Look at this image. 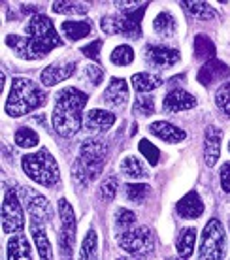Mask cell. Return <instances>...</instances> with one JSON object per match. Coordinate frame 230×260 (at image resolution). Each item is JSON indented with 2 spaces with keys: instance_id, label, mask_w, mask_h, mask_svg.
Segmentation results:
<instances>
[{
  "instance_id": "cell-26",
  "label": "cell",
  "mask_w": 230,
  "mask_h": 260,
  "mask_svg": "<svg viewBox=\"0 0 230 260\" xmlns=\"http://www.w3.org/2000/svg\"><path fill=\"white\" fill-rule=\"evenodd\" d=\"M121 174L130 177V179H145V177L149 176V172L144 166V162L132 155L123 158V162H121Z\"/></svg>"
},
{
  "instance_id": "cell-22",
  "label": "cell",
  "mask_w": 230,
  "mask_h": 260,
  "mask_svg": "<svg viewBox=\"0 0 230 260\" xmlns=\"http://www.w3.org/2000/svg\"><path fill=\"white\" fill-rule=\"evenodd\" d=\"M165 83V79L157 76V74H149V72H140L132 76V87L136 89V92H149L158 89Z\"/></svg>"
},
{
  "instance_id": "cell-44",
  "label": "cell",
  "mask_w": 230,
  "mask_h": 260,
  "mask_svg": "<svg viewBox=\"0 0 230 260\" xmlns=\"http://www.w3.org/2000/svg\"><path fill=\"white\" fill-rule=\"evenodd\" d=\"M119 260H128V258H119Z\"/></svg>"
},
{
  "instance_id": "cell-29",
  "label": "cell",
  "mask_w": 230,
  "mask_h": 260,
  "mask_svg": "<svg viewBox=\"0 0 230 260\" xmlns=\"http://www.w3.org/2000/svg\"><path fill=\"white\" fill-rule=\"evenodd\" d=\"M78 260H98V238H96V232L92 228L87 232L85 240L81 243Z\"/></svg>"
},
{
  "instance_id": "cell-9",
  "label": "cell",
  "mask_w": 230,
  "mask_h": 260,
  "mask_svg": "<svg viewBox=\"0 0 230 260\" xmlns=\"http://www.w3.org/2000/svg\"><path fill=\"white\" fill-rule=\"evenodd\" d=\"M25 226V215L21 206L19 192L15 189H8L2 202V230L6 234L21 232Z\"/></svg>"
},
{
  "instance_id": "cell-32",
  "label": "cell",
  "mask_w": 230,
  "mask_h": 260,
  "mask_svg": "<svg viewBox=\"0 0 230 260\" xmlns=\"http://www.w3.org/2000/svg\"><path fill=\"white\" fill-rule=\"evenodd\" d=\"M110 60L115 66H128L134 60V51L130 46H117L110 55Z\"/></svg>"
},
{
  "instance_id": "cell-30",
  "label": "cell",
  "mask_w": 230,
  "mask_h": 260,
  "mask_svg": "<svg viewBox=\"0 0 230 260\" xmlns=\"http://www.w3.org/2000/svg\"><path fill=\"white\" fill-rule=\"evenodd\" d=\"M194 55L200 60H206V62L213 60V57H215V44L206 34H198L194 38Z\"/></svg>"
},
{
  "instance_id": "cell-27",
  "label": "cell",
  "mask_w": 230,
  "mask_h": 260,
  "mask_svg": "<svg viewBox=\"0 0 230 260\" xmlns=\"http://www.w3.org/2000/svg\"><path fill=\"white\" fill-rule=\"evenodd\" d=\"M153 28H155V32L160 34V36H165V38H172L174 34H176V19H174V15L168 12H160L157 15V19L153 23Z\"/></svg>"
},
{
  "instance_id": "cell-7",
  "label": "cell",
  "mask_w": 230,
  "mask_h": 260,
  "mask_svg": "<svg viewBox=\"0 0 230 260\" xmlns=\"http://www.w3.org/2000/svg\"><path fill=\"white\" fill-rule=\"evenodd\" d=\"M224 245H226V234H224L223 224L217 219H211L202 230L198 260H223Z\"/></svg>"
},
{
  "instance_id": "cell-1",
  "label": "cell",
  "mask_w": 230,
  "mask_h": 260,
  "mask_svg": "<svg viewBox=\"0 0 230 260\" xmlns=\"http://www.w3.org/2000/svg\"><path fill=\"white\" fill-rule=\"evenodd\" d=\"M28 36L10 34L6 44L13 49V53L25 60H38L46 57L53 47L62 46V40L57 34L53 21L47 15H34L26 23Z\"/></svg>"
},
{
  "instance_id": "cell-40",
  "label": "cell",
  "mask_w": 230,
  "mask_h": 260,
  "mask_svg": "<svg viewBox=\"0 0 230 260\" xmlns=\"http://www.w3.org/2000/svg\"><path fill=\"white\" fill-rule=\"evenodd\" d=\"M83 76H85V79H89L92 85H100L102 79H104V70H102L98 64H87Z\"/></svg>"
},
{
  "instance_id": "cell-10",
  "label": "cell",
  "mask_w": 230,
  "mask_h": 260,
  "mask_svg": "<svg viewBox=\"0 0 230 260\" xmlns=\"http://www.w3.org/2000/svg\"><path fill=\"white\" fill-rule=\"evenodd\" d=\"M119 247L134 256H144V254L153 251V234L147 226L132 228L126 232H121L117 238Z\"/></svg>"
},
{
  "instance_id": "cell-25",
  "label": "cell",
  "mask_w": 230,
  "mask_h": 260,
  "mask_svg": "<svg viewBox=\"0 0 230 260\" xmlns=\"http://www.w3.org/2000/svg\"><path fill=\"white\" fill-rule=\"evenodd\" d=\"M60 28H62V32H64V36L68 40H81L85 38V36H89L92 30V25L89 23V21H64L62 25H60Z\"/></svg>"
},
{
  "instance_id": "cell-45",
  "label": "cell",
  "mask_w": 230,
  "mask_h": 260,
  "mask_svg": "<svg viewBox=\"0 0 230 260\" xmlns=\"http://www.w3.org/2000/svg\"><path fill=\"white\" fill-rule=\"evenodd\" d=\"M228 151H230V143H228Z\"/></svg>"
},
{
  "instance_id": "cell-15",
  "label": "cell",
  "mask_w": 230,
  "mask_h": 260,
  "mask_svg": "<svg viewBox=\"0 0 230 260\" xmlns=\"http://www.w3.org/2000/svg\"><path fill=\"white\" fill-rule=\"evenodd\" d=\"M162 106H165L166 111L178 113V111H185V110L194 108V106H196V98L192 96L191 92L183 91V89H172L165 96Z\"/></svg>"
},
{
  "instance_id": "cell-33",
  "label": "cell",
  "mask_w": 230,
  "mask_h": 260,
  "mask_svg": "<svg viewBox=\"0 0 230 260\" xmlns=\"http://www.w3.org/2000/svg\"><path fill=\"white\" fill-rule=\"evenodd\" d=\"M136 224V215L132 213L130 209L126 208H119L115 211V228L121 230V232H126V230H132Z\"/></svg>"
},
{
  "instance_id": "cell-23",
  "label": "cell",
  "mask_w": 230,
  "mask_h": 260,
  "mask_svg": "<svg viewBox=\"0 0 230 260\" xmlns=\"http://www.w3.org/2000/svg\"><path fill=\"white\" fill-rule=\"evenodd\" d=\"M32 240L34 245L38 249V254L42 260H53V249L51 243H49V238H47L46 230L42 228L40 222L32 221Z\"/></svg>"
},
{
  "instance_id": "cell-24",
  "label": "cell",
  "mask_w": 230,
  "mask_h": 260,
  "mask_svg": "<svg viewBox=\"0 0 230 260\" xmlns=\"http://www.w3.org/2000/svg\"><path fill=\"white\" fill-rule=\"evenodd\" d=\"M194 243H196V230L191 226L183 228L178 236V241H176V249L181 258H189L192 253H194Z\"/></svg>"
},
{
  "instance_id": "cell-21",
  "label": "cell",
  "mask_w": 230,
  "mask_h": 260,
  "mask_svg": "<svg viewBox=\"0 0 230 260\" xmlns=\"http://www.w3.org/2000/svg\"><path fill=\"white\" fill-rule=\"evenodd\" d=\"M8 260H32V249L25 236H13L8 241Z\"/></svg>"
},
{
  "instance_id": "cell-28",
  "label": "cell",
  "mask_w": 230,
  "mask_h": 260,
  "mask_svg": "<svg viewBox=\"0 0 230 260\" xmlns=\"http://www.w3.org/2000/svg\"><path fill=\"white\" fill-rule=\"evenodd\" d=\"M185 6V10L189 13H192L194 17H198V19L202 21H210V19H215L217 17V13H215V10L208 4V2H194V0H183L181 2Z\"/></svg>"
},
{
  "instance_id": "cell-20",
  "label": "cell",
  "mask_w": 230,
  "mask_h": 260,
  "mask_svg": "<svg viewBox=\"0 0 230 260\" xmlns=\"http://www.w3.org/2000/svg\"><path fill=\"white\" fill-rule=\"evenodd\" d=\"M115 123V115L106 110H91L85 117V126L91 132H106Z\"/></svg>"
},
{
  "instance_id": "cell-6",
  "label": "cell",
  "mask_w": 230,
  "mask_h": 260,
  "mask_svg": "<svg viewBox=\"0 0 230 260\" xmlns=\"http://www.w3.org/2000/svg\"><path fill=\"white\" fill-rule=\"evenodd\" d=\"M147 10V2L132 12H121V15H108L100 21V26L106 34H123L128 38L142 36V17Z\"/></svg>"
},
{
  "instance_id": "cell-36",
  "label": "cell",
  "mask_w": 230,
  "mask_h": 260,
  "mask_svg": "<svg viewBox=\"0 0 230 260\" xmlns=\"http://www.w3.org/2000/svg\"><path fill=\"white\" fill-rule=\"evenodd\" d=\"M138 149H140V155H144V158L149 164H151V166L158 164V158H160V151H158L157 147H155V145L149 142V140H140Z\"/></svg>"
},
{
  "instance_id": "cell-4",
  "label": "cell",
  "mask_w": 230,
  "mask_h": 260,
  "mask_svg": "<svg viewBox=\"0 0 230 260\" xmlns=\"http://www.w3.org/2000/svg\"><path fill=\"white\" fill-rule=\"evenodd\" d=\"M108 158V147L100 140H87L81 143L78 160L72 166V177L81 185L94 181L102 174V168Z\"/></svg>"
},
{
  "instance_id": "cell-35",
  "label": "cell",
  "mask_w": 230,
  "mask_h": 260,
  "mask_svg": "<svg viewBox=\"0 0 230 260\" xmlns=\"http://www.w3.org/2000/svg\"><path fill=\"white\" fill-rule=\"evenodd\" d=\"M125 194H126V200L142 204L147 198V194H149V187L145 183H130V185H126Z\"/></svg>"
},
{
  "instance_id": "cell-13",
  "label": "cell",
  "mask_w": 230,
  "mask_h": 260,
  "mask_svg": "<svg viewBox=\"0 0 230 260\" xmlns=\"http://www.w3.org/2000/svg\"><path fill=\"white\" fill-rule=\"evenodd\" d=\"M230 78V68L221 60H208L200 70H198V83L204 85V87H210L211 83H217V81H223V79Z\"/></svg>"
},
{
  "instance_id": "cell-16",
  "label": "cell",
  "mask_w": 230,
  "mask_h": 260,
  "mask_svg": "<svg viewBox=\"0 0 230 260\" xmlns=\"http://www.w3.org/2000/svg\"><path fill=\"white\" fill-rule=\"evenodd\" d=\"M176 211L181 219H198L204 213V202L200 200V194L191 190L176 204Z\"/></svg>"
},
{
  "instance_id": "cell-17",
  "label": "cell",
  "mask_w": 230,
  "mask_h": 260,
  "mask_svg": "<svg viewBox=\"0 0 230 260\" xmlns=\"http://www.w3.org/2000/svg\"><path fill=\"white\" fill-rule=\"evenodd\" d=\"M104 102L112 108H123L128 102V85L125 79L113 78L104 91Z\"/></svg>"
},
{
  "instance_id": "cell-5",
  "label": "cell",
  "mask_w": 230,
  "mask_h": 260,
  "mask_svg": "<svg viewBox=\"0 0 230 260\" xmlns=\"http://www.w3.org/2000/svg\"><path fill=\"white\" fill-rule=\"evenodd\" d=\"M23 170L25 174L34 183H38L42 187H55L60 179L59 164L55 160V156L44 147V149L30 153L23 156Z\"/></svg>"
},
{
  "instance_id": "cell-34",
  "label": "cell",
  "mask_w": 230,
  "mask_h": 260,
  "mask_svg": "<svg viewBox=\"0 0 230 260\" xmlns=\"http://www.w3.org/2000/svg\"><path fill=\"white\" fill-rule=\"evenodd\" d=\"M89 8L83 2H53V12L55 13H64V15H83L87 13Z\"/></svg>"
},
{
  "instance_id": "cell-38",
  "label": "cell",
  "mask_w": 230,
  "mask_h": 260,
  "mask_svg": "<svg viewBox=\"0 0 230 260\" xmlns=\"http://www.w3.org/2000/svg\"><path fill=\"white\" fill-rule=\"evenodd\" d=\"M117 187H119V181L115 176H110L106 177L104 183L100 185V198L104 202H112L115 198V192H117Z\"/></svg>"
},
{
  "instance_id": "cell-43",
  "label": "cell",
  "mask_w": 230,
  "mask_h": 260,
  "mask_svg": "<svg viewBox=\"0 0 230 260\" xmlns=\"http://www.w3.org/2000/svg\"><path fill=\"white\" fill-rule=\"evenodd\" d=\"M168 260H185V258H168Z\"/></svg>"
},
{
  "instance_id": "cell-42",
  "label": "cell",
  "mask_w": 230,
  "mask_h": 260,
  "mask_svg": "<svg viewBox=\"0 0 230 260\" xmlns=\"http://www.w3.org/2000/svg\"><path fill=\"white\" fill-rule=\"evenodd\" d=\"M221 187L224 192L230 194V162H224L221 166Z\"/></svg>"
},
{
  "instance_id": "cell-2",
  "label": "cell",
  "mask_w": 230,
  "mask_h": 260,
  "mask_svg": "<svg viewBox=\"0 0 230 260\" xmlns=\"http://www.w3.org/2000/svg\"><path fill=\"white\" fill-rule=\"evenodd\" d=\"M87 104V94L76 87H66L57 92L53 110V128L62 138H72L81 128V115Z\"/></svg>"
},
{
  "instance_id": "cell-18",
  "label": "cell",
  "mask_w": 230,
  "mask_h": 260,
  "mask_svg": "<svg viewBox=\"0 0 230 260\" xmlns=\"http://www.w3.org/2000/svg\"><path fill=\"white\" fill-rule=\"evenodd\" d=\"M74 72H76V64H72V62H66V64H49L47 68L42 70L40 79H42L44 87H53V85L68 79Z\"/></svg>"
},
{
  "instance_id": "cell-12",
  "label": "cell",
  "mask_w": 230,
  "mask_h": 260,
  "mask_svg": "<svg viewBox=\"0 0 230 260\" xmlns=\"http://www.w3.org/2000/svg\"><path fill=\"white\" fill-rule=\"evenodd\" d=\"M144 59L145 62L153 68H172L181 60V53L174 47L166 46H149L144 49Z\"/></svg>"
},
{
  "instance_id": "cell-19",
  "label": "cell",
  "mask_w": 230,
  "mask_h": 260,
  "mask_svg": "<svg viewBox=\"0 0 230 260\" xmlns=\"http://www.w3.org/2000/svg\"><path fill=\"white\" fill-rule=\"evenodd\" d=\"M149 130H151V134H155L157 138H160V140H165L168 143H179L187 138L185 130L178 128L176 124L166 123V121H155V123H151Z\"/></svg>"
},
{
  "instance_id": "cell-14",
  "label": "cell",
  "mask_w": 230,
  "mask_h": 260,
  "mask_svg": "<svg viewBox=\"0 0 230 260\" xmlns=\"http://www.w3.org/2000/svg\"><path fill=\"white\" fill-rule=\"evenodd\" d=\"M221 140L223 134L217 126H208L204 136V162L206 166H215L221 156Z\"/></svg>"
},
{
  "instance_id": "cell-11",
  "label": "cell",
  "mask_w": 230,
  "mask_h": 260,
  "mask_svg": "<svg viewBox=\"0 0 230 260\" xmlns=\"http://www.w3.org/2000/svg\"><path fill=\"white\" fill-rule=\"evenodd\" d=\"M17 192H19V198L23 200L26 211L30 213L34 222H40V224H42V222L51 221L53 211H51V206H49L47 198H44V196L40 194V192H36V190L26 189V187H19Z\"/></svg>"
},
{
  "instance_id": "cell-39",
  "label": "cell",
  "mask_w": 230,
  "mask_h": 260,
  "mask_svg": "<svg viewBox=\"0 0 230 260\" xmlns=\"http://www.w3.org/2000/svg\"><path fill=\"white\" fill-rule=\"evenodd\" d=\"M155 111V100L153 96H138L134 102V113H138L142 117H147Z\"/></svg>"
},
{
  "instance_id": "cell-8",
  "label": "cell",
  "mask_w": 230,
  "mask_h": 260,
  "mask_svg": "<svg viewBox=\"0 0 230 260\" xmlns=\"http://www.w3.org/2000/svg\"><path fill=\"white\" fill-rule=\"evenodd\" d=\"M60 211V232H59V249L64 260H72L74 243H76V215L74 208L62 198L59 202Z\"/></svg>"
},
{
  "instance_id": "cell-41",
  "label": "cell",
  "mask_w": 230,
  "mask_h": 260,
  "mask_svg": "<svg viewBox=\"0 0 230 260\" xmlns=\"http://www.w3.org/2000/svg\"><path fill=\"white\" fill-rule=\"evenodd\" d=\"M100 47H102V42H100V40H94L92 44H89V46H85V47H81V53H83L85 57H89L91 60H94V62H98Z\"/></svg>"
},
{
  "instance_id": "cell-3",
  "label": "cell",
  "mask_w": 230,
  "mask_h": 260,
  "mask_svg": "<svg viewBox=\"0 0 230 260\" xmlns=\"http://www.w3.org/2000/svg\"><path fill=\"white\" fill-rule=\"evenodd\" d=\"M47 104V94L44 89L28 78H15L10 87L4 110L10 117H23L32 110Z\"/></svg>"
},
{
  "instance_id": "cell-37",
  "label": "cell",
  "mask_w": 230,
  "mask_h": 260,
  "mask_svg": "<svg viewBox=\"0 0 230 260\" xmlns=\"http://www.w3.org/2000/svg\"><path fill=\"white\" fill-rule=\"evenodd\" d=\"M215 104L226 117H230V83H223L215 92Z\"/></svg>"
},
{
  "instance_id": "cell-31",
  "label": "cell",
  "mask_w": 230,
  "mask_h": 260,
  "mask_svg": "<svg viewBox=\"0 0 230 260\" xmlns=\"http://www.w3.org/2000/svg\"><path fill=\"white\" fill-rule=\"evenodd\" d=\"M38 142H40L38 134L34 130L28 128V126H23V128H19L15 132V143L19 147H23V149H32V147L38 145Z\"/></svg>"
}]
</instances>
